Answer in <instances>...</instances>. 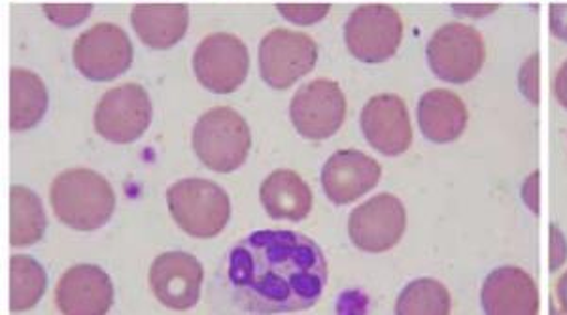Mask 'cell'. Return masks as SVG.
Masks as SVG:
<instances>
[{
	"label": "cell",
	"instance_id": "6da1fadb",
	"mask_svg": "<svg viewBox=\"0 0 567 315\" xmlns=\"http://www.w3.org/2000/svg\"><path fill=\"white\" fill-rule=\"evenodd\" d=\"M227 280L251 314H291L322 298L328 263L320 245L305 234L258 231L229 251Z\"/></svg>",
	"mask_w": 567,
	"mask_h": 315
},
{
	"label": "cell",
	"instance_id": "7a4b0ae2",
	"mask_svg": "<svg viewBox=\"0 0 567 315\" xmlns=\"http://www.w3.org/2000/svg\"><path fill=\"white\" fill-rule=\"evenodd\" d=\"M50 202L61 223L74 231H97L116 210V193L95 170L71 168L53 180Z\"/></svg>",
	"mask_w": 567,
	"mask_h": 315
},
{
	"label": "cell",
	"instance_id": "3957f363",
	"mask_svg": "<svg viewBox=\"0 0 567 315\" xmlns=\"http://www.w3.org/2000/svg\"><path fill=\"white\" fill-rule=\"evenodd\" d=\"M194 149L199 161L219 175L243 167L251 148V133L245 117L227 106L208 109L194 127Z\"/></svg>",
	"mask_w": 567,
	"mask_h": 315
},
{
	"label": "cell",
	"instance_id": "277c9868",
	"mask_svg": "<svg viewBox=\"0 0 567 315\" xmlns=\"http://www.w3.org/2000/svg\"><path fill=\"white\" fill-rule=\"evenodd\" d=\"M171 216L194 239H214L231 218L229 195L210 180L187 178L168 187Z\"/></svg>",
	"mask_w": 567,
	"mask_h": 315
},
{
	"label": "cell",
	"instance_id": "5b68a950",
	"mask_svg": "<svg viewBox=\"0 0 567 315\" xmlns=\"http://www.w3.org/2000/svg\"><path fill=\"white\" fill-rule=\"evenodd\" d=\"M425 59L433 76L441 82L470 84L486 63V44L475 27L452 21L433 33L425 45Z\"/></svg>",
	"mask_w": 567,
	"mask_h": 315
},
{
	"label": "cell",
	"instance_id": "8992f818",
	"mask_svg": "<svg viewBox=\"0 0 567 315\" xmlns=\"http://www.w3.org/2000/svg\"><path fill=\"white\" fill-rule=\"evenodd\" d=\"M403 20L388 4H363L350 13L344 25V44L350 55L368 65H381L400 50Z\"/></svg>",
	"mask_w": 567,
	"mask_h": 315
},
{
	"label": "cell",
	"instance_id": "52a82bcc",
	"mask_svg": "<svg viewBox=\"0 0 567 315\" xmlns=\"http://www.w3.org/2000/svg\"><path fill=\"white\" fill-rule=\"evenodd\" d=\"M72 59L78 72L91 82H112L130 71L133 44L122 27L99 23L78 36Z\"/></svg>",
	"mask_w": 567,
	"mask_h": 315
},
{
	"label": "cell",
	"instance_id": "ba28073f",
	"mask_svg": "<svg viewBox=\"0 0 567 315\" xmlns=\"http://www.w3.org/2000/svg\"><path fill=\"white\" fill-rule=\"evenodd\" d=\"M318 45L309 34L275 29L259 44V72L272 90H290L317 66Z\"/></svg>",
	"mask_w": 567,
	"mask_h": 315
},
{
	"label": "cell",
	"instance_id": "9c48e42d",
	"mask_svg": "<svg viewBox=\"0 0 567 315\" xmlns=\"http://www.w3.org/2000/svg\"><path fill=\"white\" fill-rule=\"evenodd\" d=\"M297 133L307 140H328L341 129L347 117V97L333 80H315L297 90L290 103Z\"/></svg>",
	"mask_w": 567,
	"mask_h": 315
},
{
	"label": "cell",
	"instance_id": "30bf717a",
	"mask_svg": "<svg viewBox=\"0 0 567 315\" xmlns=\"http://www.w3.org/2000/svg\"><path fill=\"white\" fill-rule=\"evenodd\" d=\"M250 53L235 34L214 33L194 53V72L199 84L216 95H229L245 84Z\"/></svg>",
	"mask_w": 567,
	"mask_h": 315
},
{
	"label": "cell",
	"instance_id": "8fae6325",
	"mask_svg": "<svg viewBox=\"0 0 567 315\" xmlns=\"http://www.w3.org/2000/svg\"><path fill=\"white\" fill-rule=\"evenodd\" d=\"M152 114L148 91L138 84L117 85L99 101L95 130L112 144H131L148 130Z\"/></svg>",
	"mask_w": 567,
	"mask_h": 315
},
{
	"label": "cell",
	"instance_id": "7c38bea8",
	"mask_svg": "<svg viewBox=\"0 0 567 315\" xmlns=\"http://www.w3.org/2000/svg\"><path fill=\"white\" fill-rule=\"evenodd\" d=\"M406 229V212L395 195L381 193L355 208L349 218L352 244L368 253H384L400 244Z\"/></svg>",
	"mask_w": 567,
	"mask_h": 315
},
{
	"label": "cell",
	"instance_id": "4fadbf2b",
	"mask_svg": "<svg viewBox=\"0 0 567 315\" xmlns=\"http://www.w3.org/2000/svg\"><path fill=\"white\" fill-rule=\"evenodd\" d=\"M360 123L369 146L386 157L403 155L413 144V123L405 101L392 93L369 98Z\"/></svg>",
	"mask_w": 567,
	"mask_h": 315
},
{
	"label": "cell",
	"instance_id": "5bb4252c",
	"mask_svg": "<svg viewBox=\"0 0 567 315\" xmlns=\"http://www.w3.org/2000/svg\"><path fill=\"white\" fill-rule=\"evenodd\" d=\"M205 280L203 264L184 251H168L150 266V287L155 298L171 309H189L199 303Z\"/></svg>",
	"mask_w": 567,
	"mask_h": 315
},
{
	"label": "cell",
	"instance_id": "9a60e30c",
	"mask_svg": "<svg viewBox=\"0 0 567 315\" xmlns=\"http://www.w3.org/2000/svg\"><path fill=\"white\" fill-rule=\"evenodd\" d=\"M382 168L373 157L358 149H341L322 168V187L333 204L344 207L379 186Z\"/></svg>",
	"mask_w": 567,
	"mask_h": 315
},
{
	"label": "cell",
	"instance_id": "2e32d148",
	"mask_svg": "<svg viewBox=\"0 0 567 315\" xmlns=\"http://www.w3.org/2000/svg\"><path fill=\"white\" fill-rule=\"evenodd\" d=\"M55 303L63 314L104 315L114 304V283L95 264H78L59 280Z\"/></svg>",
	"mask_w": 567,
	"mask_h": 315
},
{
	"label": "cell",
	"instance_id": "e0dca14e",
	"mask_svg": "<svg viewBox=\"0 0 567 315\" xmlns=\"http://www.w3.org/2000/svg\"><path fill=\"white\" fill-rule=\"evenodd\" d=\"M539 303L537 283L520 266H499L486 276L481 287L484 314L535 315Z\"/></svg>",
	"mask_w": 567,
	"mask_h": 315
},
{
	"label": "cell",
	"instance_id": "ac0fdd59",
	"mask_svg": "<svg viewBox=\"0 0 567 315\" xmlns=\"http://www.w3.org/2000/svg\"><path fill=\"white\" fill-rule=\"evenodd\" d=\"M420 133L433 144H451L464 135L470 123V112L462 97L454 91H425L416 108Z\"/></svg>",
	"mask_w": 567,
	"mask_h": 315
},
{
	"label": "cell",
	"instance_id": "d6986e66",
	"mask_svg": "<svg viewBox=\"0 0 567 315\" xmlns=\"http://www.w3.org/2000/svg\"><path fill=\"white\" fill-rule=\"evenodd\" d=\"M131 25L142 44L171 50L186 36L189 10L184 4H138L131 12Z\"/></svg>",
	"mask_w": 567,
	"mask_h": 315
},
{
	"label": "cell",
	"instance_id": "ffe728a7",
	"mask_svg": "<svg viewBox=\"0 0 567 315\" xmlns=\"http://www.w3.org/2000/svg\"><path fill=\"white\" fill-rule=\"evenodd\" d=\"M265 212L272 219L303 221L312 210V191L293 170H275L259 189Z\"/></svg>",
	"mask_w": 567,
	"mask_h": 315
},
{
	"label": "cell",
	"instance_id": "44dd1931",
	"mask_svg": "<svg viewBox=\"0 0 567 315\" xmlns=\"http://www.w3.org/2000/svg\"><path fill=\"white\" fill-rule=\"evenodd\" d=\"M48 90L34 72L12 69L10 72V127L29 130L37 127L48 112Z\"/></svg>",
	"mask_w": 567,
	"mask_h": 315
},
{
	"label": "cell",
	"instance_id": "7402d4cb",
	"mask_svg": "<svg viewBox=\"0 0 567 315\" xmlns=\"http://www.w3.org/2000/svg\"><path fill=\"white\" fill-rule=\"evenodd\" d=\"M45 219L42 200L29 187L10 189V244L13 248L33 245L44 237Z\"/></svg>",
	"mask_w": 567,
	"mask_h": 315
},
{
	"label": "cell",
	"instance_id": "603a6c76",
	"mask_svg": "<svg viewBox=\"0 0 567 315\" xmlns=\"http://www.w3.org/2000/svg\"><path fill=\"white\" fill-rule=\"evenodd\" d=\"M48 287L44 266L29 255H13L10 261V309L25 312L37 306Z\"/></svg>",
	"mask_w": 567,
	"mask_h": 315
},
{
	"label": "cell",
	"instance_id": "cb8c5ba5",
	"mask_svg": "<svg viewBox=\"0 0 567 315\" xmlns=\"http://www.w3.org/2000/svg\"><path fill=\"white\" fill-rule=\"evenodd\" d=\"M451 308V293L433 277H419L406 283L395 303L398 315H449Z\"/></svg>",
	"mask_w": 567,
	"mask_h": 315
},
{
	"label": "cell",
	"instance_id": "d4e9b609",
	"mask_svg": "<svg viewBox=\"0 0 567 315\" xmlns=\"http://www.w3.org/2000/svg\"><path fill=\"white\" fill-rule=\"evenodd\" d=\"M539 74H542V57H539V53H532L518 71V90L532 106H539L542 103V76Z\"/></svg>",
	"mask_w": 567,
	"mask_h": 315
},
{
	"label": "cell",
	"instance_id": "484cf974",
	"mask_svg": "<svg viewBox=\"0 0 567 315\" xmlns=\"http://www.w3.org/2000/svg\"><path fill=\"white\" fill-rule=\"evenodd\" d=\"M42 10L53 25L72 29V27L82 25L90 18L93 7L91 4H44Z\"/></svg>",
	"mask_w": 567,
	"mask_h": 315
},
{
	"label": "cell",
	"instance_id": "4316f807",
	"mask_svg": "<svg viewBox=\"0 0 567 315\" xmlns=\"http://www.w3.org/2000/svg\"><path fill=\"white\" fill-rule=\"evenodd\" d=\"M277 10L293 25L309 27L328 18L329 4H278Z\"/></svg>",
	"mask_w": 567,
	"mask_h": 315
},
{
	"label": "cell",
	"instance_id": "83f0119b",
	"mask_svg": "<svg viewBox=\"0 0 567 315\" xmlns=\"http://www.w3.org/2000/svg\"><path fill=\"white\" fill-rule=\"evenodd\" d=\"M567 261V240L560 227H548V271H560Z\"/></svg>",
	"mask_w": 567,
	"mask_h": 315
},
{
	"label": "cell",
	"instance_id": "f1b7e54d",
	"mask_svg": "<svg viewBox=\"0 0 567 315\" xmlns=\"http://www.w3.org/2000/svg\"><path fill=\"white\" fill-rule=\"evenodd\" d=\"M520 195H523L524 204H526L529 212L539 216L542 213V197H539L542 195V172L539 170H534L526 178Z\"/></svg>",
	"mask_w": 567,
	"mask_h": 315
},
{
	"label": "cell",
	"instance_id": "f546056e",
	"mask_svg": "<svg viewBox=\"0 0 567 315\" xmlns=\"http://www.w3.org/2000/svg\"><path fill=\"white\" fill-rule=\"evenodd\" d=\"M548 29L555 39L567 44V4H553L548 8Z\"/></svg>",
	"mask_w": 567,
	"mask_h": 315
},
{
	"label": "cell",
	"instance_id": "4dcf8cb0",
	"mask_svg": "<svg viewBox=\"0 0 567 315\" xmlns=\"http://www.w3.org/2000/svg\"><path fill=\"white\" fill-rule=\"evenodd\" d=\"M497 8H499L497 4H454L452 10L471 20H483L486 15L497 12Z\"/></svg>",
	"mask_w": 567,
	"mask_h": 315
},
{
	"label": "cell",
	"instance_id": "1f68e13d",
	"mask_svg": "<svg viewBox=\"0 0 567 315\" xmlns=\"http://www.w3.org/2000/svg\"><path fill=\"white\" fill-rule=\"evenodd\" d=\"M555 97L561 108L567 109V61L561 63L555 77Z\"/></svg>",
	"mask_w": 567,
	"mask_h": 315
},
{
	"label": "cell",
	"instance_id": "d6a6232c",
	"mask_svg": "<svg viewBox=\"0 0 567 315\" xmlns=\"http://www.w3.org/2000/svg\"><path fill=\"white\" fill-rule=\"evenodd\" d=\"M556 296H558V303H560L561 312L567 314V271L558 277L556 282Z\"/></svg>",
	"mask_w": 567,
	"mask_h": 315
}]
</instances>
